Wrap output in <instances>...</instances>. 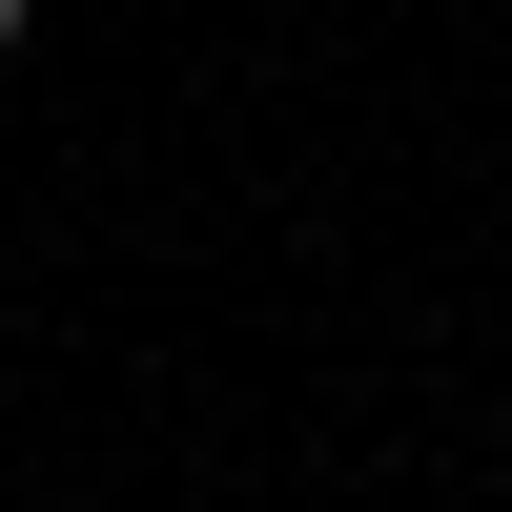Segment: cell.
<instances>
[{
    "label": "cell",
    "instance_id": "cell-1",
    "mask_svg": "<svg viewBox=\"0 0 512 512\" xmlns=\"http://www.w3.org/2000/svg\"><path fill=\"white\" fill-rule=\"evenodd\" d=\"M21 21H41V0H0V62H21Z\"/></svg>",
    "mask_w": 512,
    "mask_h": 512
}]
</instances>
